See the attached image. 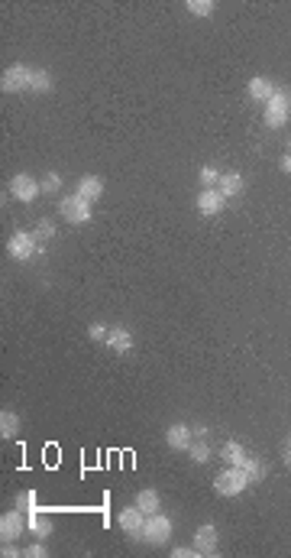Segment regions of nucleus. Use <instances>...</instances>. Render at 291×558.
<instances>
[{"label": "nucleus", "mask_w": 291, "mask_h": 558, "mask_svg": "<svg viewBox=\"0 0 291 558\" xmlns=\"http://www.w3.org/2000/svg\"><path fill=\"white\" fill-rule=\"evenodd\" d=\"M253 480H249V474L243 468H237V464H230L227 470H221L217 477H214V494L221 496H239L243 490L249 487Z\"/></svg>", "instance_id": "f257e3e1"}, {"label": "nucleus", "mask_w": 291, "mask_h": 558, "mask_svg": "<svg viewBox=\"0 0 291 558\" xmlns=\"http://www.w3.org/2000/svg\"><path fill=\"white\" fill-rule=\"evenodd\" d=\"M7 253L13 260H20V263H27L36 253H43V244H39V237H36L33 230H17V234H10V240H7Z\"/></svg>", "instance_id": "f03ea898"}, {"label": "nucleus", "mask_w": 291, "mask_h": 558, "mask_svg": "<svg viewBox=\"0 0 291 558\" xmlns=\"http://www.w3.org/2000/svg\"><path fill=\"white\" fill-rule=\"evenodd\" d=\"M288 117H291V91L275 88V95L269 98V104H265V127L278 130L282 124H288Z\"/></svg>", "instance_id": "7ed1b4c3"}, {"label": "nucleus", "mask_w": 291, "mask_h": 558, "mask_svg": "<svg viewBox=\"0 0 291 558\" xmlns=\"http://www.w3.org/2000/svg\"><path fill=\"white\" fill-rule=\"evenodd\" d=\"M172 532H175V526H172V519H168L165 513H149L146 516V526H142V539L149 542V545H165L168 539H172Z\"/></svg>", "instance_id": "20e7f679"}, {"label": "nucleus", "mask_w": 291, "mask_h": 558, "mask_svg": "<svg viewBox=\"0 0 291 558\" xmlns=\"http://www.w3.org/2000/svg\"><path fill=\"white\" fill-rule=\"evenodd\" d=\"M29 81H33V69L23 62H13L3 71L0 88H3V95H23V91H29Z\"/></svg>", "instance_id": "39448f33"}, {"label": "nucleus", "mask_w": 291, "mask_h": 558, "mask_svg": "<svg viewBox=\"0 0 291 558\" xmlns=\"http://www.w3.org/2000/svg\"><path fill=\"white\" fill-rule=\"evenodd\" d=\"M59 214H62L68 224H88L91 218H94V211H91V202H84L81 195L59 198Z\"/></svg>", "instance_id": "423d86ee"}, {"label": "nucleus", "mask_w": 291, "mask_h": 558, "mask_svg": "<svg viewBox=\"0 0 291 558\" xmlns=\"http://www.w3.org/2000/svg\"><path fill=\"white\" fill-rule=\"evenodd\" d=\"M217 542H221V532H217V526L204 523V526H197L191 545L197 549V555H201V558H214V555H217Z\"/></svg>", "instance_id": "0eeeda50"}, {"label": "nucleus", "mask_w": 291, "mask_h": 558, "mask_svg": "<svg viewBox=\"0 0 291 558\" xmlns=\"http://www.w3.org/2000/svg\"><path fill=\"white\" fill-rule=\"evenodd\" d=\"M39 192H43V186L29 172H17V176L10 179V195L17 198V202H36Z\"/></svg>", "instance_id": "6e6552de"}, {"label": "nucleus", "mask_w": 291, "mask_h": 558, "mask_svg": "<svg viewBox=\"0 0 291 558\" xmlns=\"http://www.w3.org/2000/svg\"><path fill=\"white\" fill-rule=\"evenodd\" d=\"M23 529H27V513L23 510H10V513L0 516V539L3 542H17L20 536H23Z\"/></svg>", "instance_id": "1a4fd4ad"}, {"label": "nucleus", "mask_w": 291, "mask_h": 558, "mask_svg": "<svg viewBox=\"0 0 291 558\" xmlns=\"http://www.w3.org/2000/svg\"><path fill=\"white\" fill-rule=\"evenodd\" d=\"M117 523H120V529L130 536V539H136V536H142V526H146V513H142L140 506H124L120 513H117Z\"/></svg>", "instance_id": "9d476101"}, {"label": "nucleus", "mask_w": 291, "mask_h": 558, "mask_svg": "<svg viewBox=\"0 0 291 558\" xmlns=\"http://www.w3.org/2000/svg\"><path fill=\"white\" fill-rule=\"evenodd\" d=\"M197 211L204 214V218H214V214L223 211V204H227V198L221 195V188H201V195H197Z\"/></svg>", "instance_id": "9b49d317"}, {"label": "nucleus", "mask_w": 291, "mask_h": 558, "mask_svg": "<svg viewBox=\"0 0 291 558\" xmlns=\"http://www.w3.org/2000/svg\"><path fill=\"white\" fill-rule=\"evenodd\" d=\"M194 442V432L185 426V422H175V426L165 428V445L172 448V452H188Z\"/></svg>", "instance_id": "f8f14e48"}, {"label": "nucleus", "mask_w": 291, "mask_h": 558, "mask_svg": "<svg viewBox=\"0 0 291 558\" xmlns=\"http://www.w3.org/2000/svg\"><path fill=\"white\" fill-rule=\"evenodd\" d=\"M104 344L110 347V351H117V354H130L133 351V331L124 328V325H110Z\"/></svg>", "instance_id": "ddd939ff"}, {"label": "nucleus", "mask_w": 291, "mask_h": 558, "mask_svg": "<svg viewBox=\"0 0 291 558\" xmlns=\"http://www.w3.org/2000/svg\"><path fill=\"white\" fill-rule=\"evenodd\" d=\"M75 195H81L84 202L94 204L97 198L104 195V179H100V176H81L78 179V188H75Z\"/></svg>", "instance_id": "4468645a"}, {"label": "nucleus", "mask_w": 291, "mask_h": 558, "mask_svg": "<svg viewBox=\"0 0 291 558\" xmlns=\"http://www.w3.org/2000/svg\"><path fill=\"white\" fill-rule=\"evenodd\" d=\"M27 529L33 532L36 539H49L55 526H52V519H49L45 513H39V510H29V513H27Z\"/></svg>", "instance_id": "2eb2a0df"}, {"label": "nucleus", "mask_w": 291, "mask_h": 558, "mask_svg": "<svg viewBox=\"0 0 291 558\" xmlns=\"http://www.w3.org/2000/svg\"><path fill=\"white\" fill-rule=\"evenodd\" d=\"M275 88H278V85H272V81L265 78V75H259V78H253L246 85V91H249V98L253 101H259V104H269V98H272L275 95Z\"/></svg>", "instance_id": "dca6fc26"}, {"label": "nucleus", "mask_w": 291, "mask_h": 558, "mask_svg": "<svg viewBox=\"0 0 291 558\" xmlns=\"http://www.w3.org/2000/svg\"><path fill=\"white\" fill-rule=\"evenodd\" d=\"M217 188H221L223 198H237L243 195V188H246V179L239 176V172H223L221 182H217Z\"/></svg>", "instance_id": "f3484780"}, {"label": "nucleus", "mask_w": 291, "mask_h": 558, "mask_svg": "<svg viewBox=\"0 0 291 558\" xmlns=\"http://www.w3.org/2000/svg\"><path fill=\"white\" fill-rule=\"evenodd\" d=\"M136 506H140V510H142L146 516H149V513H159V510H162V496H159V490H152V487L140 490V494H136Z\"/></svg>", "instance_id": "a211bd4d"}, {"label": "nucleus", "mask_w": 291, "mask_h": 558, "mask_svg": "<svg viewBox=\"0 0 291 558\" xmlns=\"http://www.w3.org/2000/svg\"><path fill=\"white\" fill-rule=\"evenodd\" d=\"M52 88H55L52 71H49V69H33V81H29V91H33V95H49Z\"/></svg>", "instance_id": "6ab92c4d"}, {"label": "nucleus", "mask_w": 291, "mask_h": 558, "mask_svg": "<svg viewBox=\"0 0 291 558\" xmlns=\"http://www.w3.org/2000/svg\"><path fill=\"white\" fill-rule=\"evenodd\" d=\"M221 458L227 461V464H237V468H239V464H243V461L249 458V452H246V448H243L239 442H233V438H230V442H223Z\"/></svg>", "instance_id": "aec40b11"}, {"label": "nucleus", "mask_w": 291, "mask_h": 558, "mask_svg": "<svg viewBox=\"0 0 291 558\" xmlns=\"http://www.w3.org/2000/svg\"><path fill=\"white\" fill-rule=\"evenodd\" d=\"M0 435H3V438H17L20 435V416L13 409H3V412H0Z\"/></svg>", "instance_id": "412c9836"}, {"label": "nucleus", "mask_w": 291, "mask_h": 558, "mask_svg": "<svg viewBox=\"0 0 291 558\" xmlns=\"http://www.w3.org/2000/svg\"><path fill=\"white\" fill-rule=\"evenodd\" d=\"M239 468L246 470V474H249V480H253V484H259V480H262L265 474H269V464H265L262 458H253V454H249V458L243 461Z\"/></svg>", "instance_id": "4be33fe9"}, {"label": "nucleus", "mask_w": 291, "mask_h": 558, "mask_svg": "<svg viewBox=\"0 0 291 558\" xmlns=\"http://www.w3.org/2000/svg\"><path fill=\"white\" fill-rule=\"evenodd\" d=\"M188 454H191L194 464H207V461H211V445L204 442V438H194L191 448H188Z\"/></svg>", "instance_id": "5701e85b"}, {"label": "nucleus", "mask_w": 291, "mask_h": 558, "mask_svg": "<svg viewBox=\"0 0 291 558\" xmlns=\"http://www.w3.org/2000/svg\"><path fill=\"white\" fill-rule=\"evenodd\" d=\"M221 176H223V172L217 166H201V172H197V182H201V188H217Z\"/></svg>", "instance_id": "b1692460"}, {"label": "nucleus", "mask_w": 291, "mask_h": 558, "mask_svg": "<svg viewBox=\"0 0 291 558\" xmlns=\"http://www.w3.org/2000/svg\"><path fill=\"white\" fill-rule=\"evenodd\" d=\"M33 234L39 237V244H45V240H52V237H55V221H52V218H43V221H39V224L33 228Z\"/></svg>", "instance_id": "393cba45"}, {"label": "nucleus", "mask_w": 291, "mask_h": 558, "mask_svg": "<svg viewBox=\"0 0 291 558\" xmlns=\"http://www.w3.org/2000/svg\"><path fill=\"white\" fill-rule=\"evenodd\" d=\"M185 7H188V13H194V17H211L214 0H188Z\"/></svg>", "instance_id": "a878e982"}, {"label": "nucleus", "mask_w": 291, "mask_h": 558, "mask_svg": "<svg viewBox=\"0 0 291 558\" xmlns=\"http://www.w3.org/2000/svg\"><path fill=\"white\" fill-rule=\"evenodd\" d=\"M39 186H43L45 195H59V188H62V176H59V172H45V179L39 182Z\"/></svg>", "instance_id": "bb28decb"}, {"label": "nucleus", "mask_w": 291, "mask_h": 558, "mask_svg": "<svg viewBox=\"0 0 291 558\" xmlns=\"http://www.w3.org/2000/svg\"><path fill=\"white\" fill-rule=\"evenodd\" d=\"M13 506H17V510H23V513L36 510V494H33V490H20L17 500H13Z\"/></svg>", "instance_id": "cd10ccee"}, {"label": "nucleus", "mask_w": 291, "mask_h": 558, "mask_svg": "<svg viewBox=\"0 0 291 558\" xmlns=\"http://www.w3.org/2000/svg\"><path fill=\"white\" fill-rule=\"evenodd\" d=\"M107 331H110V325H104V321H94L88 328V337L91 341H107Z\"/></svg>", "instance_id": "c85d7f7f"}, {"label": "nucleus", "mask_w": 291, "mask_h": 558, "mask_svg": "<svg viewBox=\"0 0 291 558\" xmlns=\"http://www.w3.org/2000/svg\"><path fill=\"white\" fill-rule=\"evenodd\" d=\"M23 555H27V558H45V555H49V549H45V542H33Z\"/></svg>", "instance_id": "c756f323"}, {"label": "nucleus", "mask_w": 291, "mask_h": 558, "mask_svg": "<svg viewBox=\"0 0 291 558\" xmlns=\"http://www.w3.org/2000/svg\"><path fill=\"white\" fill-rule=\"evenodd\" d=\"M172 555H175V558H194V555H197V549H194V545H175Z\"/></svg>", "instance_id": "7c9ffc66"}, {"label": "nucleus", "mask_w": 291, "mask_h": 558, "mask_svg": "<svg viewBox=\"0 0 291 558\" xmlns=\"http://www.w3.org/2000/svg\"><path fill=\"white\" fill-rule=\"evenodd\" d=\"M0 555H3V558H17V555H20V549L13 545V542H3V549H0Z\"/></svg>", "instance_id": "2f4dec72"}, {"label": "nucleus", "mask_w": 291, "mask_h": 558, "mask_svg": "<svg viewBox=\"0 0 291 558\" xmlns=\"http://www.w3.org/2000/svg\"><path fill=\"white\" fill-rule=\"evenodd\" d=\"M278 166H282V172H285V176H291V153H285V156H282V162H278Z\"/></svg>", "instance_id": "473e14b6"}, {"label": "nucleus", "mask_w": 291, "mask_h": 558, "mask_svg": "<svg viewBox=\"0 0 291 558\" xmlns=\"http://www.w3.org/2000/svg\"><path fill=\"white\" fill-rule=\"evenodd\" d=\"M191 432H194V438H204V435H207V426H194Z\"/></svg>", "instance_id": "72a5a7b5"}, {"label": "nucleus", "mask_w": 291, "mask_h": 558, "mask_svg": "<svg viewBox=\"0 0 291 558\" xmlns=\"http://www.w3.org/2000/svg\"><path fill=\"white\" fill-rule=\"evenodd\" d=\"M285 461H288V468H291V442H288V448H285Z\"/></svg>", "instance_id": "f704fd0d"}, {"label": "nucleus", "mask_w": 291, "mask_h": 558, "mask_svg": "<svg viewBox=\"0 0 291 558\" xmlns=\"http://www.w3.org/2000/svg\"><path fill=\"white\" fill-rule=\"evenodd\" d=\"M288 153H291V143H288Z\"/></svg>", "instance_id": "c9c22d12"}]
</instances>
